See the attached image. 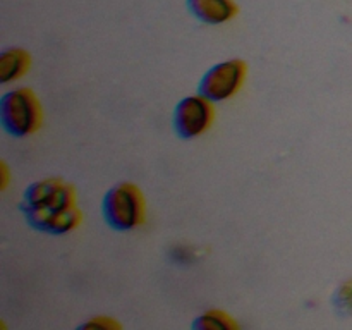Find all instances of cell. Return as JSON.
<instances>
[{
  "label": "cell",
  "mask_w": 352,
  "mask_h": 330,
  "mask_svg": "<svg viewBox=\"0 0 352 330\" xmlns=\"http://www.w3.org/2000/svg\"><path fill=\"white\" fill-rule=\"evenodd\" d=\"M30 64V54L23 48L12 47L2 50L0 52V82L7 85V82L19 79L21 76L26 74Z\"/></svg>",
  "instance_id": "52a82bcc"
},
{
  "label": "cell",
  "mask_w": 352,
  "mask_h": 330,
  "mask_svg": "<svg viewBox=\"0 0 352 330\" xmlns=\"http://www.w3.org/2000/svg\"><path fill=\"white\" fill-rule=\"evenodd\" d=\"M19 210L28 226L50 236L72 232L82 222V213L76 203L74 186L58 177L41 179L28 186Z\"/></svg>",
  "instance_id": "6da1fadb"
},
{
  "label": "cell",
  "mask_w": 352,
  "mask_h": 330,
  "mask_svg": "<svg viewBox=\"0 0 352 330\" xmlns=\"http://www.w3.org/2000/svg\"><path fill=\"white\" fill-rule=\"evenodd\" d=\"M213 120H215L213 102L198 93L179 100L172 116V126L179 138L195 140L212 127Z\"/></svg>",
  "instance_id": "5b68a950"
},
{
  "label": "cell",
  "mask_w": 352,
  "mask_h": 330,
  "mask_svg": "<svg viewBox=\"0 0 352 330\" xmlns=\"http://www.w3.org/2000/svg\"><path fill=\"white\" fill-rule=\"evenodd\" d=\"M332 306L340 316L352 315V278L342 282L332 294Z\"/></svg>",
  "instance_id": "9c48e42d"
},
{
  "label": "cell",
  "mask_w": 352,
  "mask_h": 330,
  "mask_svg": "<svg viewBox=\"0 0 352 330\" xmlns=\"http://www.w3.org/2000/svg\"><path fill=\"white\" fill-rule=\"evenodd\" d=\"M186 7L192 17L210 26L229 23L237 14L234 0H186Z\"/></svg>",
  "instance_id": "8992f818"
},
{
  "label": "cell",
  "mask_w": 352,
  "mask_h": 330,
  "mask_svg": "<svg viewBox=\"0 0 352 330\" xmlns=\"http://www.w3.org/2000/svg\"><path fill=\"white\" fill-rule=\"evenodd\" d=\"M81 327H96V329H98V327H103V329H112V327H117V329H119V323L112 322V320L105 318V316H100V318L91 320V322L82 323Z\"/></svg>",
  "instance_id": "30bf717a"
},
{
  "label": "cell",
  "mask_w": 352,
  "mask_h": 330,
  "mask_svg": "<svg viewBox=\"0 0 352 330\" xmlns=\"http://www.w3.org/2000/svg\"><path fill=\"white\" fill-rule=\"evenodd\" d=\"M105 223L117 232L138 229L146 219V203L141 189L133 182H120L105 192L102 201Z\"/></svg>",
  "instance_id": "7a4b0ae2"
},
{
  "label": "cell",
  "mask_w": 352,
  "mask_h": 330,
  "mask_svg": "<svg viewBox=\"0 0 352 330\" xmlns=\"http://www.w3.org/2000/svg\"><path fill=\"white\" fill-rule=\"evenodd\" d=\"M43 120V110L36 93L30 88H14L0 98V124L14 138L36 133Z\"/></svg>",
  "instance_id": "3957f363"
},
{
  "label": "cell",
  "mask_w": 352,
  "mask_h": 330,
  "mask_svg": "<svg viewBox=\"0 0 352 330\" xmlns=\"http://www.w3.org/2000/svg\"><path fill=\"white\" fill-rule=\"evenodd\" d=\"M196 330H234L237 329V322L222 309H208L201 313L195 322L191 323Z\"/></svg>",
  "instance_id": "ba28073f"
},
{
  "label": "cell",
  "mask_w": 352,
  "mask_h": 330,
  "mask_svg": "<svg viewBox=\"0 0 352 330\" xmlns=\"http://www.w3.org/2000/svg\"><path fill=\"white\" fill-rule=\"evenodd\" d=\"M246 76L248 65L241 58H230V60L219 62V64L212 65L201 76L198 85V93L213 103L227 102V100L232 98L243 88Z\"/></svg>",
  "instance_id": "277c9868"
}]
</instances>
